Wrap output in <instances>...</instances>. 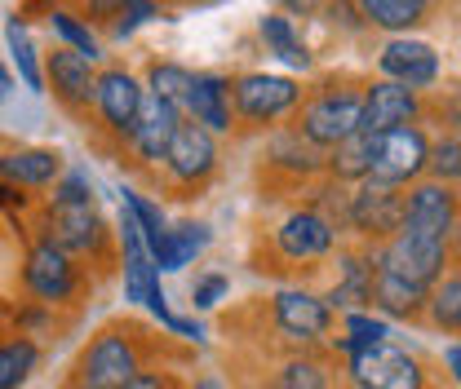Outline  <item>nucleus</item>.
Here are the masks:
<instances>
[{
  "instance_id": "9b49d317",
  "label": "nucleus",
  "mask_w": 461,
  "mask_h": 389,
  "mask_svg": "<svg viewBox=\"0 0 461 389\" xmlns=\"http://www.w3.org/2000/svg\"><path fill=\"white\" fill-rule=\"evenodd\" d=\"M377 266L386 275L403 278V283H417L426 292H435V283L448 275V239H426V234H408L400 230L391 243L377 248Z\"/></svg>"
},
{
  "instance_id": "e433bc0d",
  "label": "nucleus",
  "mask_w": 461,
  "mask_h": 389,
  "mask_svg": "<svg viewBox=\"0 0 461 389\" xmlns=\"http://www.w3.org/2000/svg\"><path fill=\"white\" fill-rule=\"evenodd\" d=\"M227 287H230V278L227 275H204V278H195L191 283V305L195 310H213L222 296H227Z\"/></svg>"
},
{
  "instance_id": "20e7f679",
  "label": "nucleus",
  "mask_w": 461,
  "mask_h": 389,
  "mask_svg": "<svg viewBox=\"0 0 461 389\" xmlns=\"http://www.w3.org/2000/svg\"><path fill=\"white\" fill-rule=\"evenodd\" d=\"M324 172H329V155L315 151L293 124H280L258 160V186L271 199H285V195H306Z\"/></svg>"
},
{
  "instance_id": "f3484780",
  "label": "nucleus",
  "mask_w": 461,
  "mask_h": 389,
  "mask_svg": "<svg viewBox=\"0 0 461 389\" xmlns=\"http://www.w3.org/2000/svg\"><path fill=\"white\" fill-rule=\"evenodd\" d=\"M373 278H377V248L368 243H342L338 248V283L329 287L333 314H364L373 310Z\"/></svg>"
},
{
  "instance_id": "0eeeda50",
  "label": "nucleus",
  "mask_w": 461,
  "mask_h": 389,
  "mask_svg": "<svg viewBox=\"0 0 461 389\" xmlns=\"http://www.w3.org/2000/svg\"><path fill=\"white\" fill-rule=\"evenodd\" d=\"M262 319L271 323V332L285 340L288 349H320V340H329L338 314L324 296L306 292V287H280L271 301L258 305Z\"/></svg>"
},
{
  "instance_id": "5701e85b",
  "label": "nucleus",
  "mask_w": 461,
  "mask_h": 389,
  "mask_svg": "<svg viewBox=\"0 0 461 389\" xmlns=\"http://www.w3.org/2000/svg\"><path fill=\"white\" fill-rule=\"evenodd\" d=\"M426 301H430L426 287L403 283V278L386 275V270L377 266V278H373V310H382L386 319H403V323H426Z\"/></svg>"
},
{
  "instance_id": "bb28decb",
  "label": "nucleus",
  "mask_w": 461,
  "mask_h": 389,
  "mask_svg": "<svg viewBox=\"0 0 461 389\" xmlns=\"http://www.w3.org/2000/svg\"><path fill=\"white\" fill-rule=\"evenodd\" d=\"M359 13H364V22L368 27H382V31H412V27H421L435 9L430 4H421V0H364V4H355Z\"/></svg>"
},
{
  "instance_id": "2f4dec72",
  "label": "nucleus",
  "mask_w": 461,
  "mask_h": 389,
  "mask_svg": "<svg viewBox=\"0 0 461 389\" xmlns=\"http://www.w3.org/2000/svg\"><path fill=\"white\" fill-rule=\"evenodd\" d=\"M191 84H195V71H186V66H177V62H151V66H147V93L173 102L177 111L186 107Z\"/></svg>"
},
{
  "instance_id": "39448f33",
  "label": "nucleus",
  "mask_w": 461,
  "mask_h": 389,
  "mask_svg": "<svg viewBox=\"0 0 461 389\" xmlns=\"http://www.w3.org/2000/svg\"><path fill=\"white\" fill-rule=\"evenodd\" d=\"M227 84H230V115H235L240 133L293 119V111L306 98V89L293 75H271V71H240V75H230Z\"/></svg>"
},
{
  "instance_id": "ea45409f",
  "label": "nucleus",
  "mask_w": 461,
  "mask_h": 389,
  "mask_svg": "<svg viewBox=\"0 0 461 389\" xmlns=\"http://www.w3.org/2000/svg\"><path fill=\"white\" fill-rule=\"evenodd\" d=\"M439 363H444L448 381H453V385H461V345H444V358H439Z\"/></svg>"
},
{
  "instance_id": "b1692460",
  "label": "nucleus",
  "mask_w": 461,
  "mask_h": 389,
  "mask_svg": "<svg viewBox=\"0 0 461 389\" xmlns=\"http://www.w3.org/2000/svg\"><path fill=\"white\" fill-rule=\"evenodd\" d=\"M58 172H62V155L50 146H27V151L0 155V177L14 186H50Z\"/></svg>"
},
{
  "instance_id": "cd10ccee",
  "label": "nucleus",
  "mask_w": 461,
  "mask_h": 389,
  "mask_svg": "<svg viewBox=\"0 0 461 389\" xmlns=\"http://www.w3.org/2000/svg\"><path fill=\"white\" fill-rule=\"evenodd\" d=\"M426 328L444 336H461V270H448L435 283V292L426 301Z\"/></svg>"
},
{
  "instance_id": "4468645a",
  "label": "nucleus",
  "mask_w": 461,
  "mask_h": 389,
  "mask_svg": "<svg viewBox=\"0 0 461 389\" xmlns=\"http://www.w3.org/2000/svg\"><path fill=\"white\" fill-rule=\"evenodd\" d=\"M80 261L76 257H67L58 243H50L45 234L27 248V261H23V287L36 296V301H45V305H62V301H71L76 292H80Z\"/></svg>"
},
{
  "instance_id": "393cba45",
  "label": "nucleus",
  "mask_w": 461,
  "mask_h": 389,
  "mask_svg": "<svg viewBox=\"0 0 461 389\" xmlns=\"http://www.w3.org/2000/svg\"><path fill=\"white\" fill-rule=\"evenodd\" d=\"M373 151H377V137L359 128L355 137H346L342 146L329 151V172L324 177H333L342 186H364L368 172H373Z\"/></svg>"
},
{
  "instance_id": "79ce46f5",
  "label": "nucleus",
  "mask_w": 461,
  "mask_h": 389,
  "mask_svg": "<svg viewBox=\"0 0 461 389\" xmlns=\"http://www.w3.org/2000/svg\"><path fill=\"white\" fill-rule=\"evenodd\" d=\"M9 89H14V75H9V71H5V62H0V102L9 98Z\"/></svg>"
},
{
  "instance_id": "a878e982",
  "label": "nucleus",
  "mask_w": 461,
  "mask_h": 389,
  "mask_svg": "<svg viewBox=\"0 0 461 389\" xmlns=\"http://www.w3.org/2000/svg\"><path fill=\"white\" fill-rule=\"evenodd\" d=\"M209 225L204 222H177L169 225V239H165V248L156 252V270H182V266H191L204 248H209Z\"/></svg>"
},
{
  "instance_id": "f8f14e48",
  "label": "nucleus",
  "mask_w": 461,
  "mask_h": 389,
  "mask_svg": "<svg viewBox=\"0 0 461 389\" xmlns=\"http://www.w3.org/2000/svg\"><path fill=\"white\" fill-rule=\"evenodd\" d=\"M403 213H408V190L364 181L350 195V234L368 248H382L403 230Z\"/></svg>"
},
{
  "instance_id": "ddd939ff",
  "label": "nucleus",
  "mask_w": 461,
  "mask_h": 389,
  "mask_svg": "<svg viewBox=\"0 0 461 389\" xmlns=\"http://www.w3.org/2000/svg\"><path fill=\"white\" fill-rule=\"evenodd\" d=\"M45 89L54 93V102L71 119L89 124L94 102H98V71L89 66V57H80L76 49L58 45L54 54H45Z\"/></svg>"
},
{
  "instance_id": "7ed1b4c3",
  "label": "nucleus",
  "mask_w": 461,
  "mask_h": 389,
  "mask_svg": "<svg viewBox=\"0 0 461 389\" xmlns=\"http://www.w3.org/2000/svg\"><path fill=\"white\" fill-rule=\"evenodd\" d=\"M368 84L373 80H364V75H320L311 89H306V98H302V107L293 111V128L315 146V151H333V146H342L346 137H355L359 128H364V107H368Z\"/></svg>"
},
{
  "instance_id": "f704fd0d",
  "label": "nucleus",
  "mask_w": 461,
  "mask_h": 389,
  "mask_svg": "<svg viewBox=\"0 0 461 389\" xmlns=\"http://www.w3.org/2000/svg\"><path fill=\"white\" fill-rule=\"evenodd\" d=\"M430 181H444V186H453L461 181V137H439V142H430Z\"/></svg>"
},
{
  "instance_id": "1a4fd4ad",
  "label": "nucleus",
  "mask_w": 461,
  "mask_h": 389,
  "mask_svg": "<svg viewBox=\"0 0 461 389\" xmlns=\"http://www.w3.org/2000/svg\"><path fill=\"white\" fill-rule=\"evenodd\" d=\"M45 239L76 261H112V230L98 204H54L45 213Z\"/></svg>"
},
{
  "instance_id": "423d86ee",
  "label": "nucleus",
  "mask_w": 461,
  "mask_h": 389,
  "mask_svg": "<svg viewBox=\"0 0 461 389\" xmlns=\"http://www.w3.org/2000/svg\"><path fill=\"white\" fill-rule=\"evenodd\" d=\"M435 363L403 349V345H373L346 354V381L350 389H444L448 372H430Z\"/></svg>"
},
{
  "instance_id": "a19ab883",
  "label": "nucleus",
  "mask_w": 461,
  "mask_h": 389,
  "mask_svg": "<svg viewBox=\"0 0 461 389\" xmlns=\"http://www.w3.org/2000/svg\"><path fill=\"white\" fill-rule=\"evenodd\" d=\"M448 261H453V270H461V217L453 225V234H448Z\"/></svg>"
},
{
  "instance_id": "a211bd4d",
  "label": "nucleus",
  "mask_w": 461,
  "mask_h": 389,
  "mask_svg": "<svg viewBox=\"0 0 461 389\" xmlns=\"http://www.w3.org/2000/svg\"><path fill=\"white\" fill-rule=\"evenodd\" d=\"M461 217V190L444 186V181H417L408 190V213H403V230L408 234H426V239H448Z\"/></svg>"
},
{
  "instance_id": "9d476101",
  "label": "nucleus",
  "mask_w": 461,
  "mask_h": 389,
  "mask_svg": "<svg viewBox=\"0 0 461 389\" xmlns=\"http://www.w3.org/2000/svg\"><path fill=\"white\" fill-rule=\"evenodd\" d=\"M426 168H430V137H426L421 124H408V128H395V133L377 137L368 181L391 186V190H412Z\"/></svg>"
},
{
  "instance_id": "58836bf2",
  "label": "nucleus",
  "mask_w": 461,
  "mask_h": 389,
  "mask_svg": "<svg viewBox=\"0 0 461 389\" xmlns=\"http://www.w3.org/2000/svg\"><path fill=\"white\" fill-rule=\"evenodd\" d=\"M120 389H182V381H177L173 372H165V367H151V372L133 376L129 385H120Z\"/></svg>"
},
{
  "instance_id": "412c9836",
  "label": "nucleus",
  "mask_w": 461,
  "mask_h": 389,
  "mask_svg": "<svg viewBox=\"0 0 461 389\" xmlns=\"http://www.w3.org/2000/svg\"><path fill=\"white\" fill-rule=\"evenodd\" d=\"M421 93L403 89L395 80H373L368 84V107H364V133L382 137V133H395L408 124H421Z\"/></svg>"
},
{
  "instance_id": "c85d7f7f",
  "label": "nucleus",
  "mask_w": 461,
  "mask_h": 389,
  "mask_svg": "<svg viewBox=\"0 0 461 389\" xmlns=\"http://www.w3.org/2000/svg\"><path fill=\"white\" fill-rule=\"evenodd\" d=\"M258 31H262V40H267V49L280 57V62H288V66H311V49L302 45V36L293 31V22H288L285 13H267L262 22H258Z\"/></svg>"
},
{
  "instance_id": "72a5a7b5",
  "label": "nucleus",
  "mask_w": 461,
  "mask_h": 389,
  "mask_svg": "<svg viewBox=\"0 0 461 389\" xmlns=\"http://www.w3.org/2000/svg\"><path fill=\"white\" fill-rule=\"evenodd\" d=\"M50 22L58 27V36L67 40V49H76L80 57H89V62L98 57V40H94V31H89L71 9H50Z\"/></svg>"
},
{
  "instance_id": "473e14b6",
  "label": "nucleus",
  "mask_w": 461,
  "mask_h": 389,
  "mask_svg": "<svg viewBox=\"0 0 461 389\" xmlns=\"http://www.w3.org/2000/svg\"><path fill=\"white\" fill-rule=\"evenodd\" d=\"M124 204L133 208V217H138V230H142V239H147V252H151V261H156V252L165 248V239H169V225H165V213L151 204V199H142V195H133V190H124Z\"/></svg>"
},
{
  "instance_id": "aec40b11",
  "label": "nucleus",
  "mask_w": 461,
  "mask_h": 389,
  "mask_svg": "<svg viewBox=\"0 0 461 389\" xmlns=\"http://www.w3.org/2000/svg\"><path fill=\"white\" fill-rule=\"evenodd\" d=\"M182 119H186V115L177 111L173 102L147 93L142 115H138V124H133V133H129V155H133L138 164H165V155H169Z\"/></svg>"
},
{
  "instance_id": "f03ea898",
  "label": "nucleus",
  "mask_w": 461,
  "mask_h": 389,
  "mask_svg": "<svg viewBox=\"0 0 461 389\" xmlns=\"http://www.w3.org/2000/svg\"><path fill=\"white\" fill-rule=\"evenodd\" d=\"M338 239L342 234L324 222L315 208L297 204L267 234H258V248L267 243V252H253V270L258 275H276V278H311L320 275L324 261L342 248Z\"/></svg>"
},
{
  "instance_id": "4c0bfd02",
  "label": "nucleus",
  "mask_w": 461,
  "mask_h": 389,
  "mask_svg": "<svg viewBox=\"0 0 461 389\" xmlns=\"http://www.w3.org/2000/svg\"><path fill=\"white\" fill-rule=\"evenodd\" d=\"M89 199H94V190H89V181H85L80 172H71L54 190V204H89Z\"/></svg>"
},
{
  "instance_id": "c9c22d12",
  "label": "nucleus",
  "mask_w": 461,
  "mask_h": 389,
  "mask_svg": "<svg viewBox=\"0 0 461 389\" xmlns=\"http://www.w3.org/2000/svg\"><path fill=\"white\" fill-rule=\"evenodd\" d=\"M421 119L444 124V137H461V89H444L439 98L421 102Z\"/></svg>"
},
{
  "instance_id": "2eb2a0df",
  "label": "nucleus",
  "mask_w": 461,
  "mask_h": 389,
  "mask_svg": "<svg viewBox=\"0 0 461 389\" xmlns=\"http://www.w3.org/2000/svg\"><path fill=\"white\" fill-rule=\"evenodd\" d=\"M142 102H147V89L133 80V71L124 66H107L98 71V102H94V124L129 146V133L142 115Z\"/></svg>"
},
{
  "instance_id": "f257e3e1",
  "label": "nucleus",
  "mask_w": 461,
  "mask_h": 389,
  "mask_svg": "<svg viewBox=\"0 0 461 389\" xmlns=\"http://www.w3.org/2000/svg\"><path fill=\"white\" fill-rule=\"evenodd\" d=\"M165 336L133 319H112L89 336V345L76 354L67 389H120L133 376L151 372V358H160Z\"/></svg>"
},
{
  "instance_id": "7c9ffc66",
  "label": "nucleus",
  "mask_w": 461,
  "mask_h": 389,
  "mask_svg": "<svg viewBox=\"0 0 461 389\" xmlns=\"http://www.w3.org/2000/svg\"><path fill=\"white\" fill-rule=\"evenodd\" d=\"M36 363H41L36 340H27V336L0 340V389H23L27 376L36 372Z\"/></svg>"
},
{
  "instance_id": "dca6fc26",
  "label": "nucleus",
  "mask_w": 461,
  "mask_h": 389,
  "mask_svg": "<svg viewBox=\"0 0 461 389\" xmlns=\"http://www.w3.org/2000/svg\"><path fill=\"white\" fill-rule=\"evenodd\" d=\"M240 389H338V372L324 349H293L276 354L253 381H240Z\"/></svg>"
},
{
  "instance_id": "6ab92c4d",
  "label": "nucleus",
  "mask_w": 461,
  "mask_h": 389,
  "mask_svg": "<svg viewBox=\"0 0 461 389\" xmlns=\"http://www.w3.org/2000/svg\"><path fill=\"white\" fill-rule=\"evenodd\" d=\"M377 71H382V80H395V84L412 89V93H426V89H435V84H439L444 62H439V54H435L426 40L395 36V40H386V45H382V54H377Z\"/></svg>"
},
{
  "instance_id": "c756f323",
  "label": "nucleus",
  "mask_w": 461,
  "mask_h": 389,
  "mask_svg": "<svg viewBox=\"0 0 461 389\" xmlns=\"http://www.w3.org/2000/svg\"><path fill=\"white\" fill-rule=\"evenodd\" d=\"M5 45H9V54H14V62H18L23 84H27V89H36V93H45V66H41L36 45H32V36H27V27H23V18H18V13L5 22Z\"/></svg>"
},
{
  "instance_id": "37998d69",
  "label": "nucleus",
  "mask_w": 461,
  "mask_h": 389,
  "mask_svg": "<svg viewBox=\"0 0 461 389\" xmlns=\"http://www.w3.org/2000/svg\"><path fill=\"white\" fill-rule=\"evenodd\" d=\"M191 389H222V381H218V376H200Z\"/></svg>"
},
{
  "instance_id": "6e6552de",
  "label": "nucleus",
  "mask_w": 461,
  "mask_h": 389,
  "mask_svg": "<svg viewBox=\"0 0 461 389\" xmlns=\"http://www.w3.org/2000/svg\"><path fill=\"white\" fill-rule=\"evenodd\" d=\"M213 177H218V142H213V133L200 128L195 119H182L169 155H165V190H169V199H195L200 190H209Z\"/></svg>"
},
{
  "instance_id": "4be33fe9",
  "label": "nucleus",
  "mask_w": 461,
  "mask_h": 389,
  "mask_svg": "<svg viewBox=\"0 0 461 389\" xmlns=\"http://www.w3.org/2000/svg\"><path fill=\"white\" fill-rule=\"evenodd\" d=\"M186 119H195L200 128L209 133H230L235 128V115H230V84L213 71H195V84H191V98L182 107Z\"/></svg>"
}]
</instances>
